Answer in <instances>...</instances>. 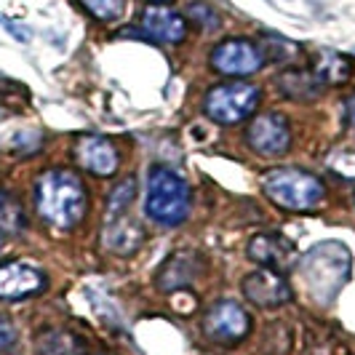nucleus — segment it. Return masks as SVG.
Instances as JSON below:
<instances>
[{
	"mask_svg": "<svg viewBox=\"0 0 355 355\" xmlns=\"http://www.w3.org/2000/svg\"><path fill=\"white\" fill-rule=\"evenodd\" d=\"M187 17L193 19L200 30H216L219 27V17L214 14V8L206 6V3H193L190 11H187Z\"/></svg>",
	"mask_w": 355,
	"mask_h": 355,
	"instance_id": "obj_20",
	"label": "nucleus"
},
{
	"mask_svg": "<svg viewBox=\"0 0 355 355\" xmlns=\"http://www.w3.org/2000/svg\"><path fill=\"white\" fill-rule=\"evenodd\" d=\"M142 241H144L142 227H139L134 219L123 216V214H115V222L107 225L105 243L112 251H118V254H131V251H137Z\"/></svg>",
	"mask_w": 355,
	"mask_h": 355,
	"instance_id": "obj_14",
	"label": "nucleus"
},
{
	"mask_svg": "<svg viewBox=\"0 0 355 355\" xmlns=\"http://www.w3.org/2000/svg\"><path fill=\"white\" fill-rule=\"evenodd\" d=\"M243 294L246 300L257 307H278L291 300V288L286 284V278L275 270H254L251 275L243 278Z\"/></svg>",
	"mask_w": 355,
	"mask_h": 355,
	"instance_id": "obj_8",
	"label": "nucleus"
},
{
	"mask_svg": "<svg viewBox=\"0 0 355 355\" xmlns=\"http://www.w3.org/2000/svg\"><path fill=\"white\" fill-rule=\"evenodd\" d=\"M46 286V278L37 267L27 262H8L0 265V300H27L33 294H40Z\"/></svg>",
	"mask_w": 355,
	"mask_h": 355,
	"instance_id": "obj_9",
	"label": "nucleus"
},
{
	"mask_svg": "<svg viewBox=\"0 0 355 355\" xmlns=\"http://www.w3.org/2000/svg\"><path fill=\"white\" fill-rule=\"evenodd\" d=\"M134 196H137V187H134V182L128 179L125 184H121L115 193H112V198H110V214L115 216V214H123L125 206L134 200Z\"/></svg>",
	"mask_w": 355,
	"mask_h": 355,
	"instance_id": "obj_21",
	"label": "nucleus"
},
{
	"mask_svg": "<svg viewBox=\"0 0 355 355\" xmlns=\"http://www.w3.org/2000/svg\"><path fill=\"white\" fill-rule=\"evenodd\" d=\"M249 329H251L249 313L243 310V304L232 302V300L216 302L206 313V320H203V331L214 342H222V345H232V342L243 339L249 334Z\"/></svg>",
	"mask_w": 355,
	"mask_h": 355,
	"instance_id": "obj_6",
	"label": "nucleus"
},
{
	"mask_svg": "<svg viewBox=\"0 0 355 355\" xmlns=\"http://www.w3.org/2000/svg\"><path fill=\"white\" fill-rule=\"evenodd\" d=\"M265 190L281 209L310 211L323 198V182L302 168H275L265 177Z\"/></svg>",
	"mask_w": 355,
	"mask_h": 355,
	"instance_id": "obj_3",
	"label": "nucleus"
},
{
	"mask_svg": "<svg viewBox=\"0 0 355 355\" xmlns=\"http://www.w3.org/2000/svg\"><path fill=\"white\" fill-rule=\"evenodd\" d=\"M246 139H249V144L259 155L270 158V155H281V153L288 150V144H291V128H288L284 115L267 112V115H259L249 125Z\"/></svg>",
	"mask_w": 355,
	"mask_h": 355,
	"instance_id": "obj_7",
	"label": "nucleus"
},
{
	"mask_svg": "<svg viewBox=\"0 0 355 355\" xmlns=\"http://www.w3.org/2000/svg\"><path fill=\"white\" fill-rule=\"evenodd\" d=\"M200 270V257L196 251H174L163 265H160L158 272V288L163 291H177L182 286H190L193 278Z\"/></svg>",
	"mask_w": 355,
	"mask_h": 355,
	"instance_id": "obj_13",
	"label": "nucleus"
},
{
	"mask_svg": "<svg viewBox=\"0 0 355 355\" xmlns=\"http://www.w3.org/2000/svg\"><path fill=\"white\" fill-rule=\"evenodd\" d=\"M262 94L254 83L246 80H230V83H219L206 94V115L216 123H241L246 121L251 112L259 107Z\"/></svg>",
	"mask_w": 355,
	"mask_h": 355,
	"instance_id": "obj_4",
	"label": "nucleus"
},
{
	"mask_svg": "<svg viewBox=\"0 0 355 355\" xmlns=\"http://www.w3.org/2000/svg\"><path fill=\"white\" fill-rule=\"evenodd\" d=\"M211 64L214 70L222 75H254L265 64V53L251 40L232 37V40H222L214 49Z\"/></svg>",
	"mask_w": 355,
	"mask_h": 355,
	"instance_id": "obj_5",
	"label": "nucleus"
},
{
	"mask_svg": "<svg viewBox=\"0 0 355 355\" xmlns=\"http://www.w3.org/2000/svg\"><path fill=\"white\" fill-rule=\"evenodd\" d=\"M24 227H27V214L21 209V203L8 193H0V232L17 235Z\"/></svg>",
	"mask_w": 355,
	"mask_h": 355,
	"instance_id": "obj_17",
	"label": "nucleus"
},
{
	"mask_svg": "<svg viewBox=\"0 0 355 355\" xmlns=\"http://www.w3.org/2000/svg\"><path fill=\"white\" fill-rule=\"evenodd\" d=\"M345 118H347V125L355 131V96L347 102V110H345Z\"/></svg>",
	"mask_w": 355,
	"mask_h": 355,
	"instance_id": "obj_23",
	"label": "nucleus"
},
{
	"mask_svg": "<svg viewBox=\"0 0 355 355\" xmlns=\"http://www.w3.org/2000/svg\"><path fill=\"white\" fill-rule=\"evenodd\" d=\"M75 160L94 177H110L118 171V150L102 137H83L75 142Z\"/></svg>",
	"mask_w": 355,
	"mask_h": 355,
	"instance_id": "obj_11",
	"label": "nucleus"
},
{
	"mask_svg": "<svg viewBox=\"0 0 355 355\" xmlns=\"http://www.w3.org/2000/svg\"><path fill=\"white\" fill-rule=\"evenodd\" d=\"M0 86H3V78H0Z\"/></svg>",
	"mask_w": 355,
	"mask_h": 355,
	"instance_id": "obj_25",
	"label": "nucleus"
},
{
	"mask_svg": "<svg viewBox=\"0 0 355 355\" xmlns=\"http://www.w3.org/2000/svg\"><path fill=\"white\" fill-rule=\"evenodd\" d=\"M86 6L91 17H96L99 21H115L123 14L125 0H80Z\"/></svg>",
	"mask_w": 355,
	"mask_h": 355,
	"instance_id": "obj_18",
	"label": "nucleus"
},
{
	"mask_svg": "<svg viewBox=\"0 0 355 355\" xmlns=\"http://www.w3.org/2000/svg\"><path fill=\"white\" fill-rule=\"evenodd\" d=\"M14 339H17L14 326H11L6 318H0V353H3L6 347H11V345H14Z\"/></svg>",
	"mask_w": 355,
	"mask_h": 355,
	"instance_id": "obj_22",
	"label": "nucleus"
},
{
	"mask_svg": "<svg viewBox=\"0 0 355 355\" xmlns=\"http://www.w3.org/2000/svg\"><path fill=\"white\" fill-rule=\"evenodd\" d=\"M75 350V339L64 331H49L40 339V353L43 355H70Z\"/></svg>",
	"mask_w": 355,
	"mask_h": 355,
	"instance_id": "obj_19",
	"label": "nucleus"
},
{
	"mask_svg": "<svg viewBox=\"0 0 355 355\" xmlns=\"http://www.w3.org/2000/svg\"><path fill=\"white\" fill-rule=\"evenodd\" d=\"M278 86L284 91L288 99H297V102H310L315 99L320 91H323V83L318 80V75L313 70H288L278 78Z\"/></svg>",
	"mask_w": 355,
	"mask_h": 355,
	"instance_id": "obj_15",
	"label": "nucleus"
},
{
	"mask_svg": "<svg viewBox=\"0 0 355 355\" xmlns=\"http://www.w3.org/2000/svg\"><path fill=\"white\" fill-rule=\"evenodd\" d=\"M313 72L318 75V80L326 86V83H334V86H342L353 78V62L342 53H331L323 51L315 56V64H313Z\"/></svg>",
	"mask_w": 355,
	"mask_h": 355,
	"instance_id": "obj_16",
	"label": "nucleus"
},
{
	"mask_svg": "<svg viewBox=\"0 0 355 355\" xmlns=\"http://www.w3.org/2000/svg\"><path fill=\"white\" fill-rule=\"evenodd\" d=\"M246 254L257 265L275 270V272H286L297 259V249L291 241H286L284 235H267V232L251 238Z\"/></svg>",
	"mask_w": 355,
	"mask_h": 355,
	"instance_id": "obj_10",
	"label": "nucleus"
},
{
	"mask_svg": "<svg viewBox=\"0 0 355 355\" xmlns=\"http://www.w3.org/2000/svg\"><path fill=\"white\" fill-rule=\"evenodd\" d=\"M35 206L40 216L62 230L75 227L86 216V187L67 168H51L35 184Z\"/></svg>",
	"mask_w": 355,
	"mask_h": 355,
	"instance_id": "obj_1",
	"label": "nucleus"
},
{
	"mask_svg": "<svg viewBox=\"0 0 355 355\" xmlns=\"http://www.w3.org/2000/svg\"><path fill=\"white\" fill-rule=\"evenodd\" d=\"M139 21H142V30L147 35L163 40V43H182L187 35L184 19L179 17L177 11L166 8V6H147Z\"/></svg>",
	"mask_w": 355,
	"mask_h": 355,
	"instance_id": "obj_12",
	"label": "nucleus"
},
{
	"mask_svg": "<svg viewBox=\"0 0 355 355\" xmlns=\"http://www.w3.org/2000/svg\"><path fill=\"white\" fill-rule=\"evenodd\" d=\"M144 211L153 222L174 227L187 219L190 214V187L187 182L174 174L171 168L155 166L147 177V198H144Z\"/></svg>",
	"mask_w": 355,
	"mask_h": 355,
	"instance_id": "obj_2",
	"label": "nucleus"
},
{
	"mask_svg": "<svg viewBox=\"0 0 355 355\" xmlns=\"http://www.w3.org/2000/svg\"><path fill=\"white\" fill-rule=\"evenodd\" d=\"M155 3H171V0H155Z\"/></svg>",
	"mask_w": 355,
	"mask_h": 355,
	"instance_id": "obj_24",
	"label": "nucleus"
}]
</instances>
